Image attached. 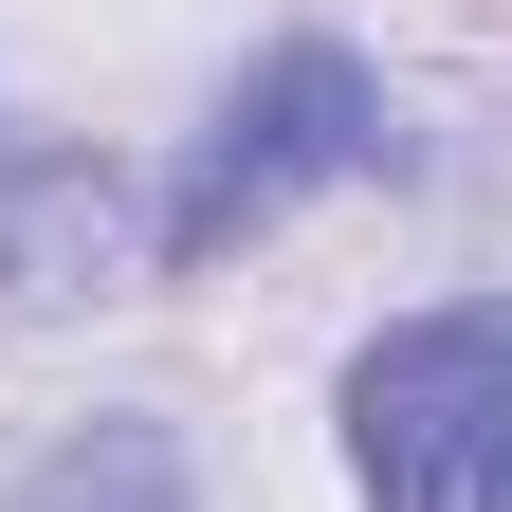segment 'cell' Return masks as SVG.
<instances>
[{"label":"cell","instance_id":"cell-1","mask_svg":"<svg viewBox=\"0 0 512 512\" xmlns=\"http://www.w3.org/2000/svg\"><path fill=\"white\" fill-rule=\"evenodd\" d=\"M403 165V128H384V74L348 37H275L256 74L202 110V147H183V183H165V220H147V256L165 275H220L238 238H275L293 202H330V183H384Z\"/></svg>","mask_w":512,"mask_h":512},{"label":"cell","instance_id":"cell-2","mask_svg":"<svg viewBox=\"0 0 512 512\" xmlns=\"http://www.w3.org/2000/svg\"><path fill=\"white\" fill-rule=\"evenodd\" d=\"M348 476L366 512H512V293L348 348Z\"/></svg>","mask_w":512,"mask_h":512},{"label":"cell","instance_id":"cell-3","mask_svg":"<svg viewBox=\"0 0 512 512\" xmlns=\"http://www.w3.org/2000/svg\"><path fill=\"white\" fill-rule=\"evenodd\" d=\"M0 512H202V458H183L165 421H74Z\"/></svg>","mask_w":512,"mask_h":512}]
</instances>
